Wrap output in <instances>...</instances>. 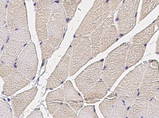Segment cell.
<instances>
[{"mask_svg":"<svg viewBox=\"0 0 159 118\" xmlns=\"http://www.w3.org/2000/svg\"><path fill=\"white\" fill-rule=\"evenodd\" d=\"M53 3V1H36L34 4L36 31L40 43L47 39V26L51 18Z\"/></svg>","mask_w":159,"mask_h":118,"instance_id":"11","label":"cell"},{"mask_svg":"<svg viewBox=\"0 0 159 118\" xmlns=\"http://www.w3.org/2000/svg\"><path fill=\"white\" fill-rule=\"evenodd\" d=\"M80 3H81V1H61V4L65 11L67 23L72 20L76 12L78 6Z\"/></svg>","mask_w":159,"mask_h":118,"instance_id":"25","label":"cell"},{"mask_svg":"<svg viewBox=\"0 0 159 118\" xmlns=\"http://www.w3.org/2000/svg\"><path fill=\"white\" fill-rule=\"evenodd\" d=\"M114 12L112 13L108 18H107L91 33L89 36V38L90 40L91 48L94 47L97 44L102 36L106 32L108 29L111 25L114 24Z\"/></svg>","mask_w":159,"mask_h":118,"instance_id":"22","label":"cell"},{"mask_svg":"<svg viewBox=\"0 0 159 118\" xmlns=\"http://www.w3.org/2000/svg\"><path fill=\"white\" fill-rule=\"evenodd\" d=\"M52 116L54 118H78L76 113L65 102L61 104Z\"/></svg>","mask_w":159,"mask_h":118,"instance_id":"26","label":"cell"},{"mask_svg":"<svg viewBox=\"0 0 159 118\" xmlns=\"http://www.w3.org/2000/svg\"><path fill=\"white\" fill-rule=\"evenodd\" d=\"M4 80L3 94L6 96L14 95L30 82V81L16 71Z\"/></svg>","mask_w":159,"mask_h":118,"instance_id":"15","label":"cell"},{"mask_svg":"<svg viewBox=\"0 0 159 118\" xmlns=\"http://www.w3.org/2000/svg\"><path fill=\"white\" fill-rule=\"evenodd\" d=\"M65 101L63 90L58 89L49 92L47 95L46 101L47 109L51 115H53Z\"/></svg>","mask_w":159,"mask_h":118,"instance_id":"19","label":"cell"},{"mask_svg":"<svg viewBox=\"0 0 159 118\" xmlns=\"http://www.w3.org/2000/svg\"><path fill=\"white\" fill-rule=\"evenodd\" d=\"M126 118H127V117H126Z\"/></svg>","mask_w":159,"mask_h":118,"instance_id":"40","label":"cell"},{"mask_svg":"<svg viewBox=\"0 0 159 118\" xmlns=\"http://www.w3.org/2000/svg\"><path fill=\"white\" fill-rule=\"evenodd\" d=\"M7 27L9 32L28 29L27 12L24 1H10L7 5Z\"/></svg>","mask_w":159,"mask_h":118,"instance_id":"10","label":"cell"},{"mask_svg":"<svg viewBox=\"0 0 159 118\" xmlns=\"http://www.w3.org/2000/svg\"><path fill=\"white\" fill-rule=\"evenodd\" d=\"M8 3L7 1H0V27L6 26Z\"/></svg>","mask_w":159,"mask_h":118,"instance_id":"34","label":"cell"},{"mask_svg":"<svg viewBox=\"0 0 159 118\" xmlns=\"http://www.w3.org/2000/svg\"><path fill=\"white\" fill-rule=\"evenodd\" d=\"M0 118H13L9 104L3 98H0Z\"/></svg>","mask_w":159,"mask_h":118,"instance_id":"30","label":"cell"},{"mask_svg":"<svg viewBox=\"0 0 159 118\" xmlns=\"http://www.w3.org/2000/svg\"><path fill=\"white\" fill-rule=\"evenodd\" d=\"M119 5L116 23L120 38L128 34L136 25L139 0L123 1Z\"/></svg>","mask_w":159,"mask_h":118,"instance_id":"7","label":"cell"},{"mask_svg":"<svg viewBox=\"0 0 159 118\" xmlns=\"http://www.w3.org/2000/svg\"><path fill=\"white\" fill-rule=\"evenodd\" d=\"M119 38L120 36L118 33L117 27L115 24H113L102 36L97 44L91 48L92 59L100 53L105 52L110 46L115 43Z\"/></svg>","mask_w":159,"mask_h":118,"instance_id":"16","label":"cell"},{"mask_svg":"<svg viewBox=\"0 0 159 118\" xmlns=\"http://www.w3.org/2000/svg\"><path fill=\"white\" fill-rule=\"evenodd\" d=\"M104 60L90 65L75 79V83L80 91L84 94L99 80L102 75Z\"/></svg>","mask_w":159,"mask_h":118,"instance_id":"12","label":"cell"},{"mask_svg":"<svg viewBox=\"0 0 159 118\" xmlns=\"http://www.w3.org/2000/svg\"><path fill=\"white\" fill-rule=\"evenodd\" d=\"M108 91V89L107 85L101 79L83 94L84 101L87 103H94L105 97Z\"/></svg>","mask_w":159,"mask_h":118,"instance_id":"18","label":"cell"},{"mask_svg":"<svg viewBox=\"0 0 159 118\" xmlns=\"http://www.w3.org/2000/svg\"><path fill=\"white\" fill-rule=\"evenodd\" d=\"M129 107L125 102L119 99H117L110 118H126L127 117Z\"/></svg>","mask_w":159,"mask_h":118,"instance_id":"24","label":"cell"},{"mask_svg":"<svg viewBox=\"0 0 159 118\" xmlns=\"http://www.w3.org/2000/svg\"><path fill=\"white\" fill-rule=\"evenodd\" d=\"M148 118V117H147V116H144V117H143V118Z\"/></svg>","mask_w":159,"mask_h":118,"instance_id":"39","label":"cell"},{"mask_svg":"<svg viewBox=\"0 0 159 118\" xmlns=\"http://www.w3.org/2000/svg\"><path fill=\"white\" fill-rule=\"evenodd\" d=\"M27 118H43L42 112L39 109H36L31 113L29 116Z\"/></svg>","mask_w":159,"mask_h":118,"instance_id":"36","label":"cell"},{"mask_svg":"<svg viewBox=\"0 0 159 118\" xmlns=\"http://www.w3.org/2000/svg\"><path fill=\"white\" fill-rule=\"evenodd\" d=\"M159 36L157 37V41L156 42V52L157 55L159 54Z\"/></svg>","mask_w":159,"mask_h":118,"instance_id":"37","label":"cell"},{"mask_svg":"<svg viewBox=\"0 0 159 118\" xmlns=\"http://www.w3.org/2000/svg\"><path fill=\"white\" fill-rule=\"evenodd\" d=\"M38 91L37 87L16 95L12 98V105L15 118H18L26 107L33 101Z\"/></svg>","mask_w":159,"mask_h":118,"instance_id":"14","label":"cell"},{"mask_svg":"<svg viewBox=\"0 0 159 118\" xmlns=\"http://www.w3.org/2000/svg\"><path fill=\"white\" fill-rule=\"evenodd\" d=\"M38 60L36 49L33 42H30L22 51L16 60V71L30 81L36 75Z\"/></svg>","mask_w":159,"mask_h":118,"instance_id":"9","label":"cell"},{"mask_svg":"<svg viewBox=\"0 0 159 118\" xmlns=\"http://www.w3.org/2000/svg\"><path fill=\"white\" fill-rule=\"evenodd\" d=\"M117 99L116 97L110 99L105 98L104 100L100 104V110L105 118H110Z\"/></svg>","mask_w":159,"mask_h":118,"instance_id":"27","label":"cell"},{"mask_svg":"<svg viewBox=\"0 0 159 118\" xmlns=\"http://www.w3.org/2000/svg\"><path fill=\"white\" fill-rule=\"evenodd\" d=\"M148 62L139 89L138 98L149 101L159 91V63L156 60H150Z\"/></svg>","mask_w":159,"mask_h":118,"instance_id":"8","label":"cell"},{"mask_svg":"<svg viewBox=\"0 0 159 118\" xmlns=\"http://www.w3.org/2000/svg\"><path fill=\"white\" fill-rule=\"evenodd\" d=\"M65 100L69 106L76 113L83 107L84 101L81 95L76 91L70 81H67L64 86Z\"/></svg>","mask_w":159,"mask_h":118,"instance_id":"17","label":"cell"},{"mask_svg":"<svg viewBox=\"0 0 159 118\" xmlns=\"http://www.w3.org/2000/svg\"><path fill=\"white\" fill-rule=\"evenodd\" d=\"M159 1H143L142 4L141 15L139 16V21H142L151 11H153L158 5Z\"/></svg>","mask_w":159,"mask_h":118,"instance_id":"28","label":"cell"},{"mask_svg":"<svg viewBox=\"0 0 159 118\" xmlns=\"http://www.w3.org/2000/svg\"><path fill=\"white\" fill-rule=\"evenodd\" d=\"M155 27L156 22L154 21L145 29L134 36L131 41L132 44L146 45L156 32Z\"/></svg>","mask_w":159,"mask_h":118,"instance_id":"23","label":"cell"},{"mask_svg":"<svg viewBox=\"0 0 159 118\" xmlns=\"http://www.w3.org/2000/svg\"><path fill=\"white\" fill-rule=\"evenodd\" d=\"M9 32L7 25L0 27V57L1 56L4 46L7 41Z\"/></svg>","mask_w":159,"mask_h":118,"instance_id":"35","label":"cell"},{"mask_svg":"<svg viewBox=\"0 0 159 118\" xmlns=\"http://www.w3.org/2000/svg\"><path fill=\"white\" fill-rule=\"evenodd\" d=\"M78 118H99L94 106H88L83 107Z\"/></svg>","mask_w":159,"mask_h":118,"instance_id":"33","label":"cell"},{"mask_svg":"<svg viewBox=\"0 0 159 118\" xmlns=\"http://www.w3.org/2000/svg\"><path fill=\"white\" fill-rule=\"evenodd\" d=\"M155 22H156V27H157V31L159 30V17H157V20L155 21Z\"/></svg>","mask_w":159,"mask_h":118,"instance_id":"38","label":"cell"},{"mask_svg":"<svg viewBox=\"0 0 159 118\" xmlns=\"http://www.w3.org/2000/svg\"><path fill=\"white\" fill-rule=\"evenodd\" d=\"M123 1H95L76 30L74 37L89 36L114 13Z\"/></svg>","mask_w":159,"mask_h":118,"instance_id":"1","label":"cell"},{"mask_svg":"<svg viewBox=\"0 0 159 118\" xmlns=\"http://www.w3.org/2000/svg\"><path fill=\"white\" fill-rule=\"evenodd\" d=\"M148 101L137 98L128 109V118H142L147 116Z\"/></svg>","mask_w":159,"mask_h":118,"instance_id":"20","label":"cell"},{"mask_svg":"<svg viewBox=\"0 0 159 118\" xmlns=\"http://www.w3.org/2000/svg\"><path fill=\"white\" fill-rule=\"evenodd\" d=\"M159 101L155 97L148 102L147 116L148 118H159Z\"/></svg>","mask_w":159,"mask_h":118,"instance_id":"29","label":"cell"},{"mask_svg":"<svg viewBox=\"0 0 159 118\" xmlns=\"http://www.w3.org/2000/svg\"><path fill=\"white\" fill-rule=\"evenodd\" d=\"M15 71H16L15 65H10L0 61V76L3 79H6Z\"/></svg>","mask_w":159,"mask_h":118,"instance_id":"32","label":"cell"},{"mask_svg":"<svg viewBox=\"0 0 159 118\" xmlns=\"http://www.w3.org/2000/svg\"><path fill=\"white\" fill-rule=\"evenodd\" d=\"M70 47V77L76 74L81 68L92 59L91 45L89 36L74 37Z\"/></svg>","mask_w":159,"mask_h":118,"instance_id":"6","label":"cell"},{"mask_svg":"<svg viewBox=\"0 0 159 118\" xmlns=\"http://www.w3.org/2000/svg\"><path fill=\"white\" fill-rule=\"evenodd\" d=\"M40 44V48L42 51V61L43 65L46 62L52 57L54 53L55 50L49 45L46 42H42Z\"/></svg>","mask_w":159,"mask_h":118,"instance_id":"31","label":"cell"},{"mask_svg":"<svg viewBox=\"0 0 159 118\" xmlns=\"http://www.w3.org/2000/svg\"><path fill=\"white\" fill-rule=\"evenodd\" d=\"M130 42H125L110 52L105 60L101 80L107 85L108 90L126 70V59Z\"/></svg>","mask_w":159,"mask_h":118,"instance_id":"3","label":"cell"},{"mask_svg":"<svg viewBox=\"0 0 159 118\" xmlns=\"http://www.w3.org/2000/svg\"><path fill=\"white\" fill-rule=\"evenodd\" d=\"M31 39L29 29H20L9 32L4 46L0 61L15 65L16 60Z\"/></svg>","mask_w":159,"mask_h":118,"instance_id":"5","label":"cell"},{"mask_svg":"<svg viewBox=\"0 0 159 118\" xmlns=\"http://www.w3.org/2000/svg\"><path fill=\"white\" fill-rule=\"evenodd\" d=\"M148 63V61H145L129 72L108 97L119 99L129 107L138 98L139 89Z\"/></svg>","mask_w":159,"mask_h":118,"instance_id":"2","label":"cell"},{"mask_svg":"<svg viewBox=\"0 0 159 118\" xmlns=\"http://www.w3.org/2000/svg\"><path fill=\"white\" fill-rule=\"evenodd\" d=\"M67 24L61 1H54L51 18L47 26V39L45 41L55 51L58 49L63 40Z\"/></svg>","mask_w":159,"mask_h":118,"instance_id":"4","label":"cell"},{"mask_svg":"<svg viewBox=\"0 0 159 118\" xmlns=\"http://www.w3.org/2000/svg\"><path fill=\"white\" fill-rule=\"evenodd\" d=\"M71 47L70 46L47 80L46 88L52 90L63 83L69 75L70 66Z\"/></svg>","mask_w":159,"mask_h":118,"instance_id":"13","label":"cell"},{"mask_svg":"<svg viewBox=\"0 0 159 118\" xmlns=\"http://www.w3.org/2000/svg\"><path fill=\"white\" fill-rule=\"evenodd\" d=\"M146 45L131 44L127 53L126 59V69L134 66L138 63L144 54Z\"/></svg>","mask_w":159,"mask_h":118,"instance_id":"21","label":"cell"}]
</instances>
